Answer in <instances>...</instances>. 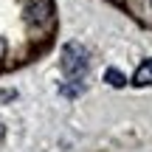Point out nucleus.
Instances as JSON below:
<instances>
[{
	"instance_id": "obj_4",
	"label": "nucleus",
	"mask_w": 152,
	"mask_h": 152,
	"mask_svg": "<svg viewBox=\"0 0 152 152\" xmlns=\"http://www.w3.org/2000/svg\"><path fill=\"white\" fill-rule=\"evenodd\" d=\"M3 54H6V42L0 39V59H3Z\"/></svg>"
},
{
	"instance_id": "obj_3",
	"label": "nucleus",
	"mask_w": 152,
	"mask_h": 152,
	"mask_svg": "<svg viewBox=\"0 0 152 152\" xmlns=\"http://www.w3.org/2000/svg\"><path fill=\"white\" fill-rule=\"evenodd\" d=\"M104 82H110L113 87H124V85H127L124 73H121V71H115V68H107V71H104Z\"/></svg>"
},
{
	"instance_id": "obj_5",
	"label": "nucleus",
	"mask_w": 152,
	"mask_h": 152,
	"mask_svg": "<svg viewBox=\"0 0 152 152\" xmlns=\"http://www.w3.org/2000/svg\"><path fill=\"white\" fill-rule=\"evenodd\" d=\"M0 135H3V130H0Z\"/></svg>"
},
{
	"instance_id": "obj_2",
	"label": "nucleus",
	"mask_w": 152,
	"mask_h": 152,
	"mask_svg": "<svg viewBox=\"0 0 152 152\" xmlns=\"http://www.w3.org/2000/svg\"><path fill=\"white\" fill-rule=\"evenodd\" d=\"M132 85L135 87H147V85H152V59H147L141 68L135 71V76H132Z\"/></svg>"
},
{
	"instance_id": "obj_1",
	"label": "nucleus",
	"mask_w": 152,
	"mask_h": 152,
	"mask_svg": "<svg viewBox=\"0 0 152 152\" xmlns=\"http://www.w3.org/2000/svg\"><path fill=\"white\" fill-rule=\"evenodd\" d=\"M62 73L71 82H76V85L85 79V73H87V51L79 42H68L62 48Z\"/></svg>"
}]
</instances>
